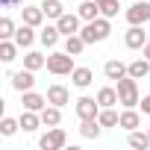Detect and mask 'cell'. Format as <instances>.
<instances>
[{
	"label": "cell",
	"mask_w": 150,
	"mask_h": 150,
	"mask_svg": "<svg viewBox=\"0 0 150 150\" xmlns=\"http://www.w3.org/2000/svg\"><path fill=\"white\" fill-rule=\"evenodd\" d=\"M109 33H112V18H106V15H100V18H94V21H86V27L80 30V35L86 38V44L106 41Z\"/></svg>",
	"instance_id": "cell-1"
},
{
	"label": "cell",
	"mask_w": 150,
	"mask_h": 150,
	"mask_svg": "<svg viewBox=\"0 0 150 150\" xmlns=\"http://www.w3.org/2000/svg\"><path fill=\"white\" fill-rule=\"evenodd\" d=\"M118 97H121V106L124 109H132V106H138L141 103V97H138V80L135 77H121L118 80Z\"/></svg>",
	"instance_id": "cell-2"
},
{
	"label": "cell",
	"mask_w": 150,
	"mask_h": 150,
	"mask_svg": "<svg viewBox=\"0 0 150 150\" xmlns=\"http://www.w3.org/2000/svg\"><path fill=\"white\" fill-rule=\"evenodd\" d=\"M74 68H77V65H74V56L68 50H56V53L47 56V71L56 74V77H65V74H71Z\"/></svg>",
	"instance_id": "cell-3"
},
{
	"label": "cell",
	"mask_w": 150,
	"mask_h": 150,
	"mask_svg": "<svg viewBox=\"0 0 150 150\" xmlns=\"http://www.w3.org/2000/svg\"><path fill=\"white\" fill-rule=\"evenodd\" d=\"M65 144H68V135H65L62 127H50V129L38 138V147H41V150H62Z\"/></svg>",
	"instance_id": "cell-4"
},
{
	"label": "cell",
	"mask_w": 150,
	"mask_h": 150,
	"mask_svg": "<svg viewBox=\"0 0 150 150\" xmlns=\"http://www.w3.org/2000/svg\"><path fill=\"white\" fill-rule=\"evenodd\" d=\"M147 21H150V0H135V3L127 9V24L144 27Z\"/></svg>",
	"instance_id": "cell-5"
},
{
	"label": "cell",
	"mask_w": 150,
	"mask_h": 150,
	"mask_svg": "<svg viewBox=\"0 0 150 150\" xmlns=\"http://www.w3.org/2000/svg\"><path fill=\"white\" fill-rule=\"evenodd\" d=\"M9 83H12V88L15 91H30L33 86H35V71H30V68H24V71H15V74H9Z\"/></svg>",
	"instance_id": "cell-6"
},
{
	"label": "cell",
	"mask_w": 150,
	"mask_h": 150,
	"mask_svg": "<svg viewBox=\"0 0 150 150\" xmlns=\"http://www.w3.org/2000/svg\"><path fill=\"white\" fill-rule=\"evenodd\" d=\"M100 103H97V97H80L77 100V118L80 121H91V118H97L100 115Z\"/></svg>",
	"instance_id": "cell-7"
},
{
	"label": "cell",
	"mask_w": 150,
	"mask_h": 150,
	"mask_svg": "<svg viewBox=\"0 0 150 150\" xmlns=\"http://www.w3.org/2000/svg\"><path fill=\"white\" fill-rule=\"evenodd\" d=\"M147 41H150V38H147V33H144L138 24H129V30L124 33V44H127L129 50H141Z\"/></svg>",
	"instance_id": "cell-8"
},
{
	"label": "cell",
	"mask_w": 150,
	"mask_h": 150,
	"mask_svg": "<svg viewBox=\"0 0 150 150\" xmlns=\"http://www.w3.org/2000/svg\"><path fill=\"white\" fill-rule=\"evenodd\" d=\"M80 21H83L80 15L65 12V15L56 21V27H59V33H62V35H77V33H80Z\"/></svg>",
	"instance_id": "cell-9"
},
{
	"label": "cell",
	"mask_w": 150,
	"mask_h": 150,
	"mask_svg": "<svg viewBox=\"0 0 150 150\" xmlns=\"http://www.w3.org/2000/svg\"><path fill=\"white\" fill-rule=\"evenodd\" d=\"M33 41H35V27L21 24V27L15 30V44H18L21 50H30V47H33Z\"/></svg>",
	"instance_id": "cell-10"
},
{
	"label": "cell",
	"mask_w": 150,
	"mask_h": 150,
	"mask_svg": "<svg viewBox=\"0 0 150 150\" xmlns=\"http://www.w3.org/2000/svg\"><path fill=\"white\" fill-rule=\"evenodd\" d=\"M21 18H24V24H30V27H35V30H38V27L44 24V18H47V15H44V9H41V6H24V9H21Z\"/></svg>",
	"instance_id": "cell-11"
},
{
	"label": "cell",
	"mask_w": 150,
	"mask_h": 150,
	"mask_svg": "<svg viewBox=\"0 0 150 150\" xmlns=\"http://www.w3.org/2000/svg\"><path fill=\"white\" fill-rule=\"evenodd\" d=\"M21 97H24V100H21V103H24V109L41 112V109L47 106V94H38V91H33V88H30V91H24Z\"/></svg>",
	"instance_id": "cell-12"
},
{
	"label": "cell",
	"mask_w": 150,
	"mask_h": 150,
	"mask_svg": "<svg viewBox=\"0 0 150 150\" xmlns=\"http://www.w3.org/2000/svg\"><path fill=\"white\" fill-rule=\"evenodd\" d=\"M47 103H53V106H65V103H71V91L65 88V86H50L47 88Z\"/></svg>",
	"instance_id": "cell-13"
},
{
	"label": "cell",
	"mask_w": 150,
	"mask_h": 150,
	"mask_svg": "<svg viewBox=\"0 0 150 150\" xmlns=\"http://www.w3.org/2000/svg\"><path fill=\"white\" fill-rule=\"evenodd\" d=\"M18 121H21V129H24V132H35V129L41 127V112H33V109H24Z\"/></svg>",
	"instance_id": "cell-14"
},
{
	"label": "cell",
	"mask_w": 150,
	"mask_h": 150,
	"mask_svg": "<svg viewBox=\"0 0 150 150\" xmlns=\"http://www.w3.org/2000/svg\"><path fill=\"white\" fill-rule=\"evenodd\" d=\"M103 74H106V80H115V83H118L121 77H127L129 71H127V65H124L121 59H109V62L103 65Z\"/></svg>",
	"instance_id": "cell-15"
},
{
	"label": "cell",
	"mask_w": 150,
	"mask_h": 150,
	"mask_svg": "<svg viewBox=\"0 0 150 150\" xmlns=\"http://www.w3.org/2000/svg\"><path fill=\"white\" fill-rule=\"evenodd\" d=\"M77 15H80L83 21H94V18H100L103 12H100V3H97V0H80Z\"/></svg>",
	"instance_id": "cell-16"
},
{
	"label": "cell",
	"mask_w": 150,
	"mask_h": 150,
	"mask_svg": "<svg viewBox=\"0 0 150 150\" xmlns=\"http://www.w3.org/2000/svg\"><path fill=\"white\" fill-rule=\"evenodd\" d=\"M71 83L77 86V88H88V86L94 83L91 68H74V71H71Z\"/></svg>",
	"instance_id": "cell-17"
},
{
	"label": "cell",
	"mask_w": 150,
	"mask_h": 150,
	"mask_svg": "<svg viewBox=\"0 0 150 150\" xmlns=\"http://www.w3.org/2000/svg\"><path fill=\"white\" fill-rule=\"evenodd\" d=\"M118 127H121V129H127V132H132V129H138V127H141V115L135 112V106L121 112V124H118Z\"/></svg>",
	"instance_id": "cell-18"
},
{
	"label": "cell",
	"mask_w": 150,
	"mask_h": 150,
	"mask_svg": "<svg viewBox=\"0 0 150 150\" xmlns=\"http://www.w3.org/2000/svg\"><path fill=\"white\" fill-rule=\"evenodd\" d=\"M41 124L44 127H59L62 124V106H53V103L44 106L41 109Z\"/></svg>",
	"instance_id": "cell-19"
},
{
	"label": "cell",
	"mask_w": 150,
	"mask_h": 150,
	"mask_svg": "<svg viewBox=\"0 0 150 150\" xmlns=\"http://www.w3.org/2000/svg\"><path fill=\"white\" fill-rule=\"evenodd\" d=\"M18 44H15V38H0V62H15L18 59Z\"/></svg>",
	"instance_id": "cell-20"
},
{
	"label": "cell",
	"mask_w": 150,
	"mask_h": 150,
	"mask_svg": "<svg viewBox=\"0 0 150 150\" xmlns=\"http://www.w3.org/2000/svg\"><path fill=\"white\" fill-rule=\"evenodd\" d=\"M59 35H62V33H59L56 24H47V27H41V33H38V38H41L44 47H56V44H59Z\"/></svg>",
	"instance_id": "cell-21"
},
{
	"label": "cell",
	"mask_w": 150,
	"mask_h": 150,
	"mask_svg": "<svg viewBox=\"0 0 150 150\" xmlns=\"http://www.w3.org/2000/svg\"><path fill=\"white\" fill-rule=\"evenodd\" d=\"M97 121H100L103 129H109V127H118V124H121V115L115 112V106H103L100 115H97Z\"/></svg>",
	"instance_id": "cell-22"
},
{
	"label": "cell",
	"mask_w": 150,
	"mask_h": 150,
	"mask_svg": "<svg viewBox=\"0 0 150 150\" xmlns=\"http://www.w3.org/2000/svg\"><path fill=\"white\" fill-rule=\"evenodd\" d=\"M127 71H129V77H135V80H144L147 74H150V59H132V62L127 65Z\"/></svg>",
	"instance_id": "cell-23"
},
{
	"label": "cell",
	"mask_w": 150,
	"mask_h": 150,
	"mask_svg": "<svg viewBox=\"0 0 150 150\" xmlns=\"http://www.w3.org/2000/svg\"><path fill=\"white\" fill-rule=\"evenodd\" d=\"M127 144H129L132 150H147V147H150V135H147V129H144V132H141V129H132L129 138H127Z\"/></svg>",
	"instance_id": "cell-24"
},
{
	"label": "cell",
	"mask_w": 150,
	"mask_h": 150,
	"mask_svg": "<svg viewBox=\"0 0 150 150\" xmlns=\"http://www.w3.org/2000/svg\"><path fill=\"white\" fill-rule=\"evenodd\" d=\"M86 47H88V44H86V38H83L80 33H77V35H65V50H68L71 56H80Z\"/></svg>",
	"instance_id": "cell-25"
},
{
	"label": "cell",
	"mask_w": 150,
	"mask_h": 150,
	"mask_svg": "<svg viewBox=\"0 0 150 150\" xmlns=\"http://www.w3.org/2000/svg\"><path fill=\"white\" fill-rule=\"evenodd\" d=\"M38 6H41V9H44V15H47V18H53V21H59V18L65 15V6H62V0H41Z\"/></svg>",
	"instance_id": "cell-26"
},
{
	"label": "cell",
	"mask_w": 150,
	"mask_h": 150,
	"mask_svg": "<svg viewBox=\"0 0 150 150\" xmlns=\"http://www.w3.org/2000/svg\"><path fill=\"white\" fill-rule=\"evenodd\" d=\"M97 103H100V106H115V103H121V97H118V88H112V86H103V88L97 91Z\"/></svg>",
	"instance_id": "cell-27"
},
{
	"label": "cell",
	"mask_w": 150,
	"mask_h": 150,
	"mask_svg": "<svg viewBox=\"0 0 150 150\" xmlns=\"http://www.w3.org/2000/svg\"><path fill=\"white\" fill-rule=\"evenodd\" d=\"M100 132H103V127H100V121H97V118H91V121H83V124H80V135H83V138H100Z\"/></svg>",
	"instance_id": "cell-28"
},
{
	"label": "cell",
	"mask_w": 150,
	"mask_h": 150,
	"mask_svg": "<svg viewBox=\"0 0 150 150\" xmlns=\"http://www.w3.org/2000/svg\"><path fill=\"white\" fill-rule=\"evenodd\" d=\"M24 68H30V71H41V68H47V56L30 50V53L24 56Z\"/></svg>",
	"instance_id": "cell-29"
},
{
	"label": "cell",
	"mask_w": 150,
	"mask_h": 150,
	"mask_svg": "<svg viewBox=\"0 0 150 150\" xmlns=\"http://www.w3.org/2000/svg\"><path fill=\"white\" fill-rule=\"evenodd\" d=\"M18 129H21V121H18V118H9V115H6L3 121H0V132H3L6 138H9V135H15Z\"/></svg>",
	"instance_id": "cell-30"
},
{
	"label": "cell",
	"mask_w": 150,
	"mask_h": 150,
	"mask_svg": "<svg viewBox=\"0 0 150 150\" xmlns=\"http://www.w3.org/2000/svg\"><path fill=\"white\" fill-rule=\"evenodd\" d=\"M15 21L12 18H0V38H15Z\"/></svg>",
	"instance_id": "cell-31"
},
{
	"label": "cell",
	"mask_w": 150,
	"mask_h": 150,
	"mask_svg": "<svg viewBox=\"0 0 150 150\" xmlns=\"http://www.w3.org/2000/svg\"><path fill=\"white\" fill-rule=\"evenodd\" d=\"M118 9H121L118 0H103V3H100V12H103L106 18H115V15H118Z\"/></svg>",
	"instance_id": "cell-32"
},
{
	"label": "cell",
	"mask_w": 150,
	"mask_h": 150,
	"mask_svg": "<svg viewBox=\"0 0 150 150\" xmlns=\"http://www.w3.org/2000/svg\"><path fill=\"white\" fill-rule=\"evenodd\" d=\"M141 112H144V115H150V94H144V97H141Z\"/></svg>",
	"instance_id": "cell-33"
},
{
	"label": "cell",
	"mask_w": 150,
	"mask_h": 150,
	"mask_svg": "<svg viewBox=\"0 0 150 150\" xmlns=\"http://www.w3.org/2000/svg\"><path fill=\"white\" fill-rule=\"evenodd\" d=\"M21 0H0V6H6V9H12V6H18Z\"/></svg>",
	"instance_id": "cell-34"
},
{
	"label": "cell",
	"mask_w": 150,
	"mask_h": 150,
	"mask_svg": "<svg viewBox=\"0 0 150 150\" xmlns=\"http://www.w3.org/2000/svg\"><path fill=\"white\" fill-rule=\"evenodd\" d=\"M141 53H144V59H150V41H147V44L141 47Z\"/></svg>",
	"instance_id": "cell-35"
},
{
	"label": "cell",
	"mask_w": 150,
	"mask_h": 150,
	"mask_svg": "<svg viewBox=\"0 0 150 150\" xmlns=\"http://www.w3.org/2000/svg\"><path fill=\"white\" fill-rule=\"evenodd\" d=\"M147 135H150V127H147Z\"/></svg>",
	"instance_id": "cell-36"
},
{
	"label": "cell",
	"mask_w": 150,
	"mask_h": 150,
	"mask_svg": "<svg viewBox=\"0 0 150 150\" xmlns=\"http://www.w3.org/2000/svg\"><path fill=\"white\" fill-rule=\"evenodd\" d=\"M97 3H103V0H97Z\"/></svg>",
	"instance_id": "cell-37"
}]
</instances>
